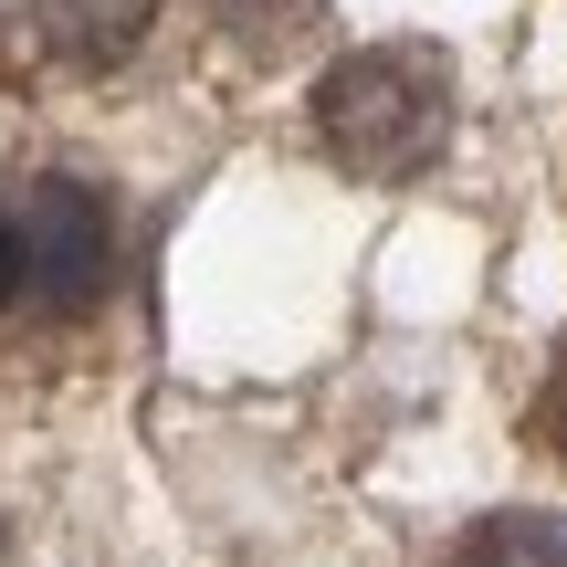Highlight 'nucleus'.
<instances>
[{
	"label": "nucleus",
	"instance_id": "1",
	"mask_svg": "<svg viewBox=\"0 0 567 567\" xmlns=\"http://www.w3.org/2000/svg\"><path fill=\"white\" fill-rule=\"evenodd\" d=\"M316 137L337 168L358 179H421L452 147V74L442 53H410V42H379V53H347L337 74L316 84Z\"/></svg>",
	"mask_w": 567,
	"mask_h": 567
},
{
	"label": "nucleus",
	"instance_id": "2",
	"mask_svg": "<svg viewBox=\"0 0 567 567\" xmlns=\"http://www.w3.org/2000/svg\"><path fill=\"white\" fill-rule=\"evenodd\" d=\"M11 252H21V305H42V316H74V305H95L116 284V221H105V200L84 179H53V168L21 189Z\"/></svg>",
	"mask_w": 567,
	"mask_h": 567
},
{
	"label": "nucleus",
	"instance_id": "3",
	"mask_svg": "<svg viewBox=\"0 0 567 567\" xmlns=\"http://www.w3.org/2000/svg\"><path fill=\"white\" fill-rule=\"evenodd\" d=\"M442 567H567V515H484Z\"/></svg>",
	"mask_w": 567,
	"mask_h": 567
},
{
	"label": "nucleus",
	"instance_id": "4",
	"mask_svg": "<svg viewBox=\"0 0 567 567\" xmlns=\"http://www.w3.org/2000/svg\"><path fill=\"white\" fill-rule=\"evenodd\" d=\"M526 431H536V452L567 473V347H557V368L536 379V410H526Z\"/></svg>",
	"mask_w": 567,
	"mask_h": 567
},
{
	"label": "nucleus",
	"instance_id": "5",
	"mask_svg": "<svg viewBox=\"0 0 567 567\" xmlns=\"http://www.w3.org/2000/svg\"><path fill=\"white\" fill-rule=\"evenodd\" d=\"M21 295V252H11V221H0V305Z\"/></svg>",
	"mask_w": 567,
	"mask_h": 567
}]
</instances>
